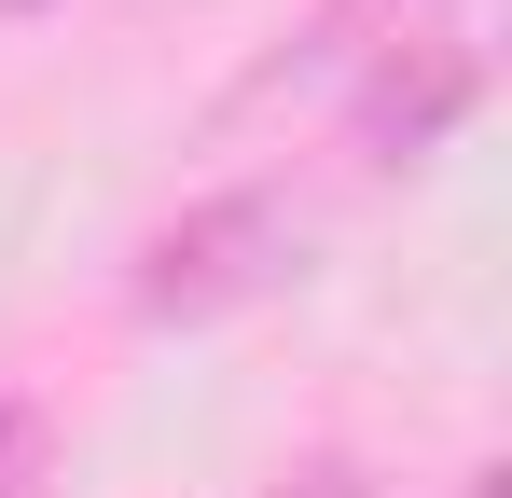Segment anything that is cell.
<instances>
[{
  "label": "cell",
  "mask_w": 512,
  "mask_h": 498,
  "mask_svg": "<svg viewBox=\"0 0 512 498\" xmlns=\"http://www.w3.org/2000/svg\"><path fill=\"white\" fill-rule=\"evenodd\" d=\"M305 498H360V485H346V471H333V457H319V471H305Z\"/></svg>",
  "instance_id": "cell-4"
},
{
  "label": "cell",
  "mask_w": 512,
  "mask_h": 498,
  "mask_svg": "<svg viewBox=\"0 0 512 498\" xmlns=\"http://www.w3.org/2000/svg\"><path fill=\"white\" fill-rule=\"evenodd\" d=\"M28 443H42V415H28V402H0V498H14V471H28Z\"/></svg>",
  "instance_id": "cell-3"
},
{
  "label": "cell",
  "mask_w": 512,
  "mask_h": 498,
  "mask_svg": "<svg viewBox=\"0 0 512 498\" xmlns=\"http://www.w3.org/2000/svg\"><path fill=\"white\" fill-rule=\"evenodd\" d=\"M277 277V194H208L139 249V319H222Z\"/></svg>",
  "instance_id": "cell-1"
},
{
  "label": "cell",
  "mask_w": 512,
  "mask_h": 498,
  "mask_svg": "<svg viewBox=\"0 0 512 498\" xmlns=\"http://www.w3.org/2000/svg\"><path fill=\"white\" fill-rule=\"evenodd\" d=\"M471 42H457V28H402V56H388V70L360 83V153L374 166H416V153H443V139H457V111H471Z\"/></svg>",
  "instance_id": "cell-2"
}]
</instances>
